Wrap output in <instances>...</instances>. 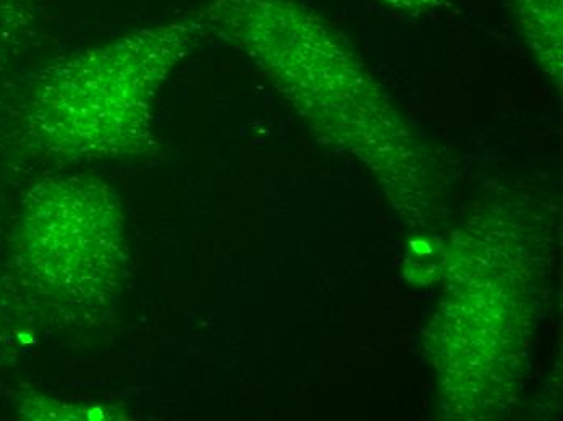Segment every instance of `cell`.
<instances>
[{
    "label": "cell",
    "mask_w": 563,
    "mask_h": 421,
    "mask_svg": "<svg viewBox=\"0 0 563 421\" xmlns=\"http://www.w3.org/2000/svg\"><path fill=\"white\" fill-rule=\"evenodd\" d=\"M206 30L198 13L120 34L51 64L23 106L26 143L60 160L147 153L154 102Z\"/></svg>",
    "instance_id": "6da1fadb"
},
{
    "label": "cell",
    "mask_w": 563,
    "mask_h": 421,
    "mask_svg": "<svg viewBox=\"0 0 563 421\" xmlns=\"http://www.w3.org/2000/svg\"><path fill=\"white\" fill-rule=\"evenodd\" d=\"M206 33L245 53L322 133L377 166L415 159L405 130L345 41L301 0H205Z\"/></svg>",
    "instance_id": "7a4b0ae2"
},
{
    "label": "cell",
    "mask_w": 563,
    "mask_h": 421,
    "mask_svg": "<svg viewBox=\"0 0 563 421\" xmlns=\"http://www.w3.org/2000/svg\"><path fill=\"white\" fill-rule=\"evenodd\" d=\"M109 188L86 177H49L23 197L12 265L30 299L47 310L99 307L125 268L123 222Z\"/></svg>",
    "instance_id": "3957f363"
},
{
    "label": "cell",
    "mask_w": 563,
    "mask_h": 421,
    "mask_svg": "<svg viewBox=\"0 0 563 421\" xmlns=\"http://www.w3.org/2000/svg\"><path fill=\"white\" fill-rule=\"evenodd\" d=\"M508 5L539 64L561 78L563 0H508Z\"/></svg>",
    "instance_id": "277c9868"
},
{
    "label": "cell",
    "mask_w": 563,
    "mask_h": 421,
    "mask_svg": "<svg viewBox=\"0 0 563 421\" xmlns=\"http://www.w3.org/2000/svg\"><path fill=\"white\" fill-rule=\"evenodd\" d=\"M376 2L410 15H428L449 5V0H376Z\"/></svg>",
    "instance_id": "5b68a950"
},
{
    "label": "cell",
    "mask_w": 563,
    "mask_h": 421,
    "mask_svg": "<svg viewBox=\"0 0 563 421\" xmlns=\"http://www.w3.org/2000/svg\"><path fill=\"white\" fill-rule=\"evenodd\" d=\"M7 337L5 301H3L2 279H0V351Z\"/></svg>",
    "instance_id": "8992f818"
},
{
    "label": "cell",
    "mask_w": 563,
    "mask_h": 421,
    "mask_svg": "<svg viewBox=\"0 0 563 421\" xmlns=\"http://www.w3.org/2000/svg\"><path fill=\"white\" fill-rule=\"evenodd\" d=\"M7 7L3 0H0V36H2L3 26H5Z\"/></svg>",
    "instance_id": "52a82bcc"
},
{
    "label": "cell",
    "mask_w": 563,
    "mask_h": 421,
    "mask_svg": "<svg viewBox=\"0 0 563 421\" xmlns=\"http://www.w3.org/2000/svg\"><path fill=\"white\" fill-rule=\"evenodd\" d=\"M23 2H37V0H23Z\"/></svg>",
    "instance_id": "ba28073f"
}]
</instances>
